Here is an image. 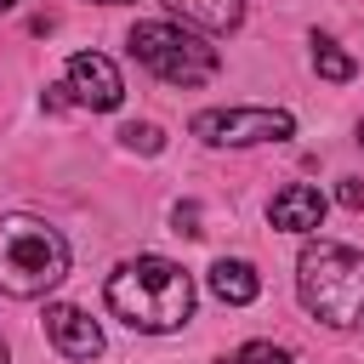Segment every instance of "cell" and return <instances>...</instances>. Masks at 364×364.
Instances as JSON below:
<instances>
[{"instance_id": "6da1fadb", "label": "cell", "mask_w": 364, "mask_h": 364, "mask_svg": "<svg viewBox=\"0 0 364 364\" xmlns=\"http://www.w3.org/2000/svg\"><path fill=\"white\" fill-rule=\"evenodd\" d=\"M102 301L119 324L165 336V330H182L193 318V279L165 256H136V262H119L108 273Z\"/></svg>"}, {"instance_id": "7a4b0ae2", "label": "cell", "mask_w": 364, "mask_h": 364, "mask_svg": "<svg viewBox=\"0 0 364 364\" xmlns=\"http://www.w3.org/2000/svg\"><path fill=\"white\" fill-rule=\"evenodd\" d=\"M296 296L301 307L330 330H364V256L347 245H307L296 262Z\"/></svg>"}, {"instance_id": "3957f363", "label": "cell", "mask_w": 364, "mask_h": 364, "mask_svg": "<svg viewBox=\"0 0 364 364\" xmlns=\"http://www.w3.org/2000/svg\"><path fill=\"white\" fill-rule=\"evenodd\" d=\"M68 279V239L40 216H0V296L34 301Z\"/></svg>"}, {"instance_id": "277c9868", "label": "cell", "mask_w": 364, "mask_h": 364, "mask_svg": "<svg viewBox=\"0 0 364 364\" xmlns=\"http://www.w3.org/2000/svg\"><path fill=\"white\" fill-rule=\"evenodd\" d=\"M131 57H136L142 68H154L165 85H205V80L222 68L216 46H205V40L188 34L182 23H136V28H131Z\"/></svg>"}, {"instance_id": "5b68a950", "label": "cell", "mask_w": 364, "mask_h": 364, "mask_svg": "<svg viewBox=\"0 0 364 364\" xmlns=\"http://www.w3.org/2000/svg\"><path fill=\"white\" fill-rule=\"evenodd\" d=\"M193 136L210 148H250V142L296 136V119L284 108H205V114H193Z\"/></svg>"}, {"instance_id": "8992f818", "label": "cell", "mask_w": 364, "mask_h": 364, "mask_svg": "<svg viewBox=\"0 0 364 364\" xmlns=\"http://www.w3.org/2000/svg\"><path fill=\"white\" fill-rule=\"evenodd\" d=\"M68 91H74V102H85L97 114H108V108L125 102V80H119V68L102 51H74L68 57Z\"/></svg>"}, {"instance_id": "52a82bcc", "label": "cell", "mask_w": 364, "mask_h": 364, "mask_svg": "<svg viewBox=\"0 0 364 364\" xmlns=\"http://www.w3.org/2000/svg\"><path fill=\"white\" fill-rule=\"evenodd\" d=\"M46 336H51V347H57L63 358H97V353H102L97 318H85L74 301H51V307H46Z\"/></svg>"}, {"instance_id": "ba28073f", "label": "cell", "mask_w": 364, "mask_h": 364, "mask_svg": "<svg viewBox=\"0 0 364 364\" xmlns=\"http://www.w3.org/2000/svg\"><path fill=\"white\" fill-rule=\"evenodd\" d=\"M267 222L284 228V233H313V228L324 222V193H318L313 182H290L284 193H273Z\"/></svg>"}, {"instance_id": "9c48e42d", "label": "cell", "mask_w": 364, "mask_h": 364, "mask_svg": "<svg viewBox=\"0 0 364 364\" xmlns=\"http://www.w3.org/2000/svg\"><path fill=\"white\" fill-rule=\"evenodd\" d=\"M210 296H216V301H228V307H250V301L262 296V279H256V267H250V262L222 256V262L210 267Z\"/></svg>"}, {"instance_id": "30bf717a", "label": "cell", "mask_w": 364, "mask_h": 364, "mask_svg": "<svg viewBox=\"0 0 364 364\" xmlns=\"http://www.w3.org/2000/svg\"><path fill=\"white\" fill-rule=\"evenodd\" d=\"M182 23H193V28H210V34H228V28H239L245 23V0H165Z\"/></svg>"}, {"instance_id": "8fae6325", "label": "cell", "mask_w": 364, "mask_h": 364, "mask_svg": "<svg viewBox=\"0 0 364 364\" xmlns=\"http://www.w3.org/2000/svg\"><path fill=\"white\" fill-rule=\"evenodd\" d=\"M313 68H318L324 80H336V85H341V80H353V57H347L336 40H324V34L313 40Z\"/></svg>"}, {"instance_id": "7c38bea8", "label": "cell", "mask_w": 364, "mask_h": 364, "mask_svg": "<svg viewBox=\"0 0 364 364\" xmlns=\"http://www.w3.org/2000/svg\"><path fill=\"white\" fill-rule=\"evenodd\" d=\"M119 142H125L131 154H159V148H165L159 125H125V131H119Z\"/></svg>"}, {"instance_id": "4fadbf2b", "label": "cell", "mask_w": 364, "mask_h": 364, "mask_svg": "<svg viewBox=\"0 0 364 364\" xmlns=\"http://www.w3.org/2000/svg\"><path fill=\"white\" fill-rule=\"evenodd\" d=\"M239 364H296V353L290 347H273V341H245Z\"/></svg>"}, {"instance_id": "5bb4252c", "label": "cell", "mask_w": 364, "mask_h": 364, "mask_svg": "<svg viewBox=\"0 0 364 364\" xmlns=\"http://www.w3.org/2000/svg\"><path fill=\"white\" fill-rule=\"evenodd\" d=\"M171 222H176V233H188V239H199L205 228H199V205H176L171 210Z\"/></svg>"}, {"instance_id": "9a60e30c", "label": "cell", "mask_w": 364, "mask_h": 364, "mask_svg": "<svg viewBox=\"0 0 364 364\" xmlns=\"http://www.w3.org/2000/svg\"><path fill=\"white\" fill-rule=\"evenodd\" d=\"M336 199H341L347 210H364V182H341V188H336Z\"/></svg>"}, {"instance_id": "2e32d148", "label": "cell", "mask_w": 364, "mask_h": 364, "mask_svg": "<svg viewBox=\"0 0 364 364\" xmlns=\"http://www.w3.org/2000/svg\"><path fill=\"white\" fill-rule=\"evenodd\" d=\"M11 6H17V0H0V11H11Z\"/></svg>"}, {"instance_id": "e0dca14e", "label": "cell", "mask_w": 364, "mask_h": 364, "mask_svg": "<svg viewBox=\"0 0 364 364\" xmlns=\"http://www.w3.org/2000/svg\"><path fill=\"white\" fill-rule=\"evenodd\" d=\"M358 142H364V119H358Z\"/></svg>"}, {"instance_id": "ac0fdd59", "label": "cell", "mask_w": 364, "mask_h": 364, "mask_svg": "<svg viewBox=\"0 0 364 364\" xmlns=\"http://www.w3.org/2000/svg\"><path fill=\"white\" fill-rule=\"evenodd\" d=\"M97 6H119V0H97Z\"/></svg>"}, {"instance_id": "d6986e66", "label": "cell", "mask_w": 364, "mask_h": 364, "mask_svg": "<svg viewBox=\"0 0 364 364\" xmlns=\"http://www.w3.org/2000/svg\"><path fill=\"white\" fill-rule=\"evenodd\" d=\"M0 364H6V341H0Z\"/></svg>"}, {"instance_id": "ffe728a7", "label": "cell", "mask_w": 364, "mask_h": 364, "mask_svg": "<svg viewBox=\"0 0 364 364\" xmlns=\"http://www.w3.org/2000/svg\"><path fill=\"white\" fill-rule=\"evenodd\" d=\"M222 364H239V358H222Z\"/></svg>"}]
</instances>
